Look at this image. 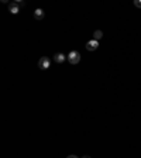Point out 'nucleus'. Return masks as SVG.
Here are the masks:
<instances>
[{"mask_svg":"<svg viewBox=\"0 0 141 158\" xmlns=\"http://www.w3.org/2000/svg\"><path fill=\"white\" fill-rule=\"evenodd\" d=\"M103 37V33H102V30H96L95 33H93V40H96V41H99V40Z\"/></svg>","mask_w":141,"mask_h":158,"instance_id":"nucleus-7","label":"nucleus"},{"mask_svg":"<svg viewBox=\"0 0 141 158\" xmlns=\"http://www.w3.org/2000/svg\"><path fill=\"white\" fill-rule=\"evenodd\" d=\"M17 3L20 4V7H24V6H26V3H24V1H17Z\"/></svg>","mask_w":141,"mask_h":158,"instance_id":"nucleus-9","label":"nucleus"},{"mask_svg":"<svg viewBox=\"0 0 141 158\" xmlns=\"http://www.w3.org/2000/svg\"><path fill=\"white\" fill-rule=\"evenodd\" d=\"M65 60H68V57H65V54H62V52H58L54 55V62H57V64H62V62H65Z\"/></svg>","mask_w":141,"mask_h":158,"instance_id":"nucleus-5","label":"nucleus"},{"mask_svg":"<svg viewBox=\"0 0 141 158\" xmlns=\"http://www.w3.org/2000/svg\"><path fill=\"white\" fill-rule=\"evenodd\" d=\"M44 17H45V13H44L43 9H35V10H34V18H35V20L40 21V20H43Z\"/></svg>","mask_w":141,"mask_h":158,"instance_id":"nucleus-6","label":"nucleus"},{"mask_svg":"<svg viewBox=\"0 0 141 158\" xmlns=\"http://www.w3.org/2000/svg\"><path fill=\"white\" fill-rule=\"evenodd\" d=\"M134 6L138 7V9H141V0H136V1H134Z\"/></svg>","mask_w":141,"mask_h":158,"instance_id":"nucleus-8","label":"nucleus"},{"mask_svg":"<svg viewBox=\"0 0 141 158\" xmlns=\"http://www.w3.org/2000/svg\"><path fill=\"white\" fill-rule=\"evenodd\" d=\"M9 11H10L11 14H18L20 13V4L17 3V1H13L9 4Z\"/></svg>","mask_w":141,"mask_h":158,"instance_id":"nucleus-4","label":"nucleus"},{"mask_svg":"<svg viewBox=\"0 0 141 158\" xmlns=\"http://www.w3.org/2000/svg\"><path fill=\"white\" fill-rule=\"evenodd\" d=\"M98 48H99V41H96V40H90V41L86 43L87 51H96Z\"/></svg>","mask_w":141,"mask_h":158,"instance_id":"nucleus-3","label":"nucleus"},{"mask_svg":"<svg viewBox=\"0 0 141 158\" xmlns=\"http://www.w3.org/2000/svg\"><path fill=\"white\" fill-rule=\"evenodd\" d=\"M82 158H90V157H89V155H83V157H82Z\"/></svg>","mask_w":141,"mask_h":158,"instance_id":"nucleus-11","label":"nucleus"},{"mask_svg":"<svg viewBox=\"0 0 141 158\" xmlns=\"http://www.w3.org/2000/svg\"><path fill=\"white\" fill-rule=\"evenodd\" d=\"M49 66H51V60L48 57H41L38 61V68L43 71H47V69H49Z\"/></svg>","mask_w":141,"mask_h":158,"instance_id":"nucleus-2","label":"nucleus"},{"mask_svg":"<svg viewBox=\"0 0 141 158\" xmlns=\"http://www.w3.org/2000/svg\"><path fill=\"white\" fill-rule=\"evenodd\" d=\"M66 158H78V157H76V155H68Z\"/></svg>","mask_w":141,"mask_h":158,"instance_id":"nucleus-10","label":"nucleus"},{"mask_svg":"<svg viewBox=\"0 0 141 158\" xmlns=\"http://www.w3.org/2000/svg\"><path fill=\"white\" fill-rule=\"evenodd\" d=\"M66 57H68V62L72 64V65H76V64L81 62V54H79L78 51H70Z\"/></svg>","mask_w":141,"mask_h":158,"instance_id":"nucleus-1","label":"nucleus"}]
</instances>
